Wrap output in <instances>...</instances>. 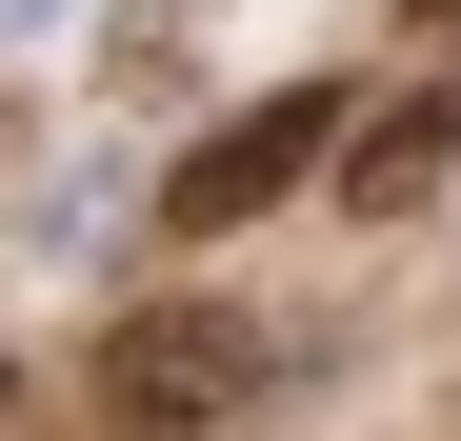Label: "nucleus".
<instances>
[{"instance_id": "20e7f679", "label": "nucleus", "mask_w": 461, "mask_h": 441, "mask_svg": "<svg viewBox=\"0 0 461 441\" xmlns=\"http://www.w3.org/2000/svg\"><path fill=\"white\" fill-rule=\"evenodd\" d=\"M0 40H60V0H0Z\"/></svg>"}, {"instance_id": "f03ea898", "label": "nucleus", "mask_w": 461, "mask_h": 441, "mask_svg": "<svg viewBox=\"0 0 461 441\" xmlns=\"http://www.w3.org/2000/svg\"><path fill=\"white\" fill-rule=\"evenodd\" d=\"M341 161V101H241L221 140H181V181H161V220L181 241H221V220H261V201H301Z\"/></svg>"}, {"instance_id": "f257e3e1", "label": "nucleus", "mask_w": 461, "mask_h": 441, "mask_svg": "<svg viewBox=\"0 0 461 441\" xmlns=\"http://www.w3.org/2000/svg\"><path fill=\"white\" fill-rule=\"evenodd\" d=\"M261 401V321L241 302H140L121 341H101V421L121 441H221Z\"/></svg>"}, {"instance_id": "7ed1b4c3", "label": "nucleus", "mask_w": 461, "mask_h": 441, "mask_svg": "<svg viewBox=\"0 0 461 441\" xmlns=\"http://www.w3.org/2000/svg\"><path fill=\"white\" fill-rule=\"evenodd\" d=\"M441 161H461V101H381V121H341L321 181H341L361 220H402V201H441Z\"/></svg>"}]
</instances>
